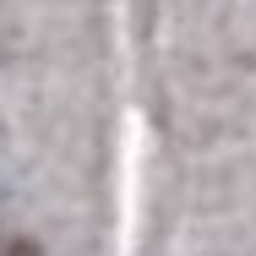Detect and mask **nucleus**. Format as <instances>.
I'll list each match as a JSON object with an SVG mask.
<instances>
[{
	"mask_svg": "<svg viewBox=\"0 0 256 256\" xmlns=\"http://www.w3.org/2000/svg\"><path fill=\"white\" fill-rule=\"evenodd\" d=\"M6 256H33V246H11V251H6Z\"/></svg>",
	"mask_w": 256,
	"mask_h": 256,
	"instance_id": "obj_1",
	"label": "nucleus"
}]
</instances>
